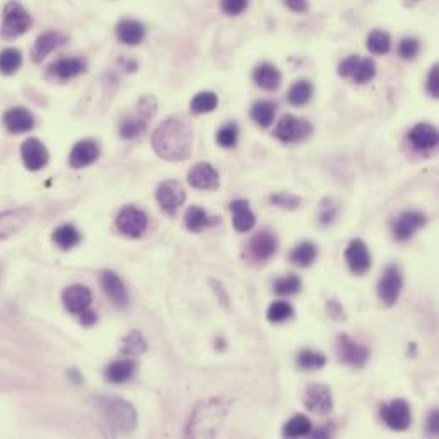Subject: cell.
I'll return each instance as SVG.
<instances>
[{
  "label": "cell",
  "mask_w": 439,
  "mask_h": 439,
  "mask_svg": "<svg viewBox=\"0 0 439 439\" xmlns=\"http://www.w3.org/2000/svg\"><path fill=\"white\" fill-rule=\"evenodd\" d=\"M154 153L166 161H185L194 147V130L183 117H171L156 127L151 135Z\"/></svg>",
  "instance_id": "6da1fadb"
},
{
  "label": "cell",
  "mask_w": 439,
  "mask_h": 439,
  "mask_svg": "<svg viewBox=\"0 0 439 439\" xmlns=\"http://www.w3.org/2000/svg\"><path fill=\"white\" fill-rule=\"evenodd\" d=\"M96 404L103 426L110 436H127L137 428V410L127 400L115 395H103Z\"/></svg>",
  "instance_id": "7a4b0ae2"
},
{
  "label": "cell",
  "mask_w": 439,
  "mask_h": 439,
  "mask_svg": "<svg viewBox=\"0 0 439 439\" xmlns=\"http://www.w3.org/2000/svg\"><path fill=\"white\" fill-rule=\"evenodd\" d=\"M31 28V16L19 2H9L4 7L2 36L7 40L18 38Z\"/></svg>",
  "instance_id": "3957f363"
},
{
  "label": "cell",
  "mask_w": 439,
  "mask_h": 439,
  "mask_svg": "<svg viewBox=\"0 0 439 439\" xmlns=\"http://www.w3.org/2000/svg\"><path fill=\"white\" fill-rule=\"evenodd\" d=\"M311 134H313L311 123L301 120V118L294 117V115H284V117L279 120L276 129H274V137L284 144L301 142L310 137Z\"/></svg>",
  "instance_id": "277c9868"
},
{
  "label": "cell",
  "mask_w": 439,
  "mask_h": 439,
  "mask_svg": "<svg viewBox=\"0 0 439 439\" xmlns=\"http://www.w3.org/2000/svg\"><path fill=\"white\" fill-rule=\"evenodd\" d=\"M156 113V100L153 96L142 98L139 103V115L137 117H130L122 122L120 125V135L123 139H135L142 135L147 129V122L153 118Z\"/></svg>",
  "instance_id": "5b68a950"
},
{
  "label": "cell",
  "mask_w": 439,
  "mask_h": 439,
  "mask_svg": "<svg viewBox=\"0 0 439 439\" xmlns=\"http://www.w3.org/2000/svg\"><path fill=\"white\" fill-rule=\"evenodd\" d=\"M402 287H404V276H402L400 267L388 265L378 282L380 301L385 303L387 306L397 305L402 293Z\"/></svg>",
  "instance_id": "8992f818"
},
{
  "label": "cell",
  "mask_w": 439,
  "mask_h": 439,
  "mask_svg": "<svg viewBox=\"0 0 439 439\" xmlns=\"http://www.w3.org/2000/svg\"><path fill=\"white\" fill-rule=\"evenodd\" d=\"M277 238L269 229H262L248 241V257L257 264H265L277 253Z\"/></svg>",
  "instance_id": "52a82bcc"
},
{
  "label": "cell",
  "mask_w": 439,
  "mask_h": 439,
  "mask_svg": "<svg viewBox=\"0 0 439 439\" xmlns=\"http://www.w3.org/2000/svg\"><path fill=\"white\" fill-rule=\"evenodd\" d=\"M117 228L118 231L123 233L129 238H141L147 229V216L146 212L141 209L132 207H123L120 214L117 216Z\"/></svg>",
  "instance_id": "ba28073f"
},
{
  "label": "cell",
  "mask_w": 439,
  "mask_h": 439,
  "mask_svg": "<svg viewBox=\"0 0 439 439\" xmlns=\"http://www.w3.org/2000/svg\"><path fill=\"white\" fill-rule=\"evenodd\" d=\"M337 356L347 366L363 368L369 359V349L352 340L347 334H342L337 339Z\"/></svg>",
  "instance_id": "9c48e42d"
},
{
  "label": "cell",
  "mask_w": 439,
  "mask_h": 439,
  "mask_svg": "<svg viewBox=\"0 0 439 439\" xmlns=\"http://www.w3.org/2000/svg\"><path fill=\"white\" fill-rule=\"evenodd\" d=\"M185 199H187L185 188L182 183L175 182V180H168V182L159 185L156 190V200L166 214H175L183 205Z\"/></svg>",
  "instance_id": "30bf717a"
},
{
  "label": "cell",
  "mask_w": 439,
  "mask_h": 439,
  "mask_svg": "<svg viewBox=\"0 0 439 439\" xmlns=\"http://www.w3.org/2000/svg\"><path fill=\"white\" fill-rule=\"evenodd\" d=\"M380 416L385 424L393 431L409 429L410 422H412V414H410V407L405 400H392L390 404L383 405Z\"/></svg>",
  "instance_id": "8fae6325"
},
{
  "label": "cell",
  "mask_w": 439,
  "mask_h": 439,
  "mask_svg": "<svg viewBox=\"0 0 439 439\" xmlns=\"http://www.w3.org/2000/svg\"><path fill=\"white\" fill-rule=\"evenodd\" d=\"M305 407L310 412L325 416L330 414L334 409V399H332V392L327 385L322 383H310L305 392Z\"/></svg>",
  "instance_id": "7c38bea8"
},
{
  "label": "cell",
  "mask_w": 439,
  "mask_h": 439,
  "mask_svg": "<svg viewBox=\"0 0 439 439\" xmlns=\"http://www.w3.org/2000/svg\"><path fill=\"white\" fill-rule=\"evenodd\" d=\"M188 183L197 190L216 192L219 188V173L209 163H197L188 171Z\"/></svg>",
  "instance_id": "4fadbf2b"
},
{
  "label": "cell",
  "mask_w": 439,
  "mask_h": 439,
  "mask_svg": "<svg viewBox=\"0 0 439 439\" xmlns=\"http://www.w3.org/2000/svg\"><path fill=\"white\" fill-rule=\"evenodd\" d=\"M428 223V217L422 212L416 211H407L404 214L397 217V221L393 223V238L397 241H409L410 238L416 235L421 228H424Z\"/></svg>",
  "instance_id": "5bb4252c"
},
{
  "label": "cell",
  "mask_w": 439,
  "mask_h": 439,
  "mask_svg": "<svg viewBox=\"0 0 439 439\" xmlns=\"http://www.w3.org/2000/svg\"><path fill=\"white\" fill-rule=\"evenodd\" d=\"M346 262L352 274L364 276L371 269V253H369L368 245L363 240H352L347 245Z\"/></svg>",
  "instance_id": "9a60e30c"
},
{
  "label": "cell",
  "mask_w": 439,
  "mask_h": 439,
  "mask_svg": "<svg viewBox=\"0 0 439 439\" xmlns=\"http://www.w3.org/2000/svg\"><path fill=\"white\" fill-rule=\"evenodd\" d=\"M21 156H23L24 166L30 171L43 170L48 163L47 147L38 139H28V141H24L23 147H21Z\"/></svg>",
  "instance_id": "2e32d148"
},
{
  "label": "cell",
  "mask_w": 439,
  "mask_h": 439,
  "mask_svg": "<svg viewBox=\"0 0 439 439\" xmlns=\"http://www.w3.org/2000/svg\"><path fill=\"white\" fill-rule=\"evenodd\" d=\"M100 282L105 294L112 299L115 306L125 308L129 305V293H127V287L117 274L112 272V270H105V272L101 274Z\"/></svg>",
  "instance_id": "e0dca14e"
},
{
  "label": "cell",
  "mask_w": 439,
  "mask_h": 439,
  "mask_svg": "<svg viewBox=\"0 0 439 439\" xmlns=\"http://www.w3.org/2000/svg\"><path fill=\"white\" fill-rule=\"evenodd\" d=\"M62 301H64V306L67 308L71 313L79 315L91 306L93 294L86 286L76 284V286L67 287V289L62 293Z\"/></svg>",
  "instance_id": "ac0fdd59"
},
{
  "label": "cell",
  "mask_w": 439,
  "mask_h": 439,
  "mask_svg": "<svg viewBox=\"0 0 439 439\" xmlns=\"http://www.w3.org/2000/svg\"><path fill=\"white\" fill-rule=\"evenodd\" d=\"M31 212L28 209H14V211L0 212V240H6L19 233L30 221Z\"/></svg>",
  "instance_id": "d6986e66"
},
{
  "label": "cell",
  "mask_w": 439,
  "mask_h": 439,
  "mask_svg": "<svg viewBox=\"0 0 439 439\" xmlns=\"http://www.w3.org/2000/svg\"><path fill=\"white\" fill-rule=\"evenodd\" d=\"M98 158H100V147H98V144L93 141H81L72 147L69 164H71L74 170H81V168L93 164Z\"/></svg>",
  "instance_id": "ffe728a7"
},
{
  "label": "cell",
  "mask_w": 439,
  "mask_h": 439,
  "mask_svg": "<svg viewBox=\"0 0 439 439\" xmlns=\"http://www.w3.org/2000/svg\"><path fill=\"white\" fill-rule=\"evenodd\" d=\"M4 125L12 134H24L30 132L35 127V118L26 108L16 106V108L7 110L6 115H4Z\"/></svg>",
  "instance_id": "44dd1931"
},
{
  "label": "cell",
  "mask_w": 439,
  "mask_h": 439,
  "mask_svg": "<svg viewBox=\"0 0 439 439\" xmlns=\"http://www.w3.org/2000/svg\"><path fill=\"white\" fill-rule=\"evenodd\" d=\"M438 139V130L431 123H417L409 132V141L417 151H433Z\"/></svg>",
  "instance_id": "7402d4cb"
},
{
  "label": "cell",
  "mask_w": 439,
  "mask_h": 439,
  "mask_svg": "<svg viewBox=\"0 0 439 439\" xmlns=\"http://www.w3.org/2000/svg\"><path fill=\"white\" fill-rule=\"evenodd\" d=\"M229 211L233 212V226L238 233H248L255 228L257 217L250 209L246 200H235L229 204Z\"/></svg>",
  "instance_id": "603a6c76"
},
{
  "label": "cell",
  "mask_w": 439,
  "mask_h": 439,
  "mask_svg": "<svg viewBox=\"0 0 439 439\" xmlns=\"http://www.w3.org/2000/svg\"><path fill=\"white\" fill-rule=\"evenodd\" d=\"M64 41H65L64 36H62L60 33H55V31L43 33V35L35 41V45H33V50H31L33 62L38 64V62L47 59L53 50H57L60 45H64Z\"/></svg>",
  "instance_id": "cb8c5ba5"
},
{
  "label": "cell",
  "mask_w": 439,
  "mask_h": 439,
  "mask_svg": "<svg viewBox=\"0 0 439 439\" xmlns=\"http://www.w3.org/2000/svg\"><path fill=\"white\" fill-rule=\"evenodd\" d=\"M117 36L123 45L137 47V45H141L144 38H146V28H144L139 21L134 19L120 21L117 26Z\"/></svg>",
  "instance_id": "d4e9b609"
},
{
  "label": "cell",
  "mask_w": 439,
  "mask_h": 439,
  "mask_svg": "<svg viewBox=\"0 0 439 439\" xmlns=\"http://www.w3.org/2000/svg\"><path fill=\"white\" fill-rule=\"evenodd\" d=\"M253 81L265 91H276L282 82V74L272 64H262L253 71Z\"/></svg>",
  "instance_id": "484cf974"
},
{
  "label": "cell",
  "mask_w": 439,
  "mask_h": 439,
  "mask_svg": "<svg viewBox=\"0 0 439 439\" xmlns=\"http://www.w3.org/2000/svg\"><path fill=\"white\" fill-rule=\"evenodd\" d=\"M137 364L132 359H120L115 361L105 369V378L113 385H122L127 383L129 380H132Z\"/></svg>",
  "instance_id": "4316f807"
},
{
  "label": "cell",
  "mask_w": 439,
  "mask_h": 439,
  "mask_svg": "<svg viewBox=\"0 0 439 439\" xmlns=\"http://www.w3.org/2000/svg\"><path fill=\"white\" fill-rule=\"evenodd\" d=\"M84 71H86L84 62H82L81 59H72V57H69V59H60L59 62H55V64L52 65L50 72H52V76L57 77V79L69 81V79H74V77L81 76Z\"/></svg>",
  "instance_id": "83f0119b"
},
{
  "label": "cell",
  "mask_w": 439,
  "mask_h": 439,
  "mask_svg": "<svg viewBox=\"0 0 439 439\" xmlns=\"http://www.w3.org/2000/svg\"><path fill=\"white\" fill-rule=\"evenodd\" d=\"M214 221L207 216V212L204 211L202 207L199 205H192V207L187 209L185 212V226H187L188 231L192 233H200L204 231L205 228H209Z\"/></svg>",
  "instance_id": "f1b7e54d"
},
{
  "label": "cell",
  "mask_w": 439,
  "mask_h": 439,
  "mask_svg": "<svg viewBox=\"0 0 439 439\" xmlns=\"http://www.w3.org/2000/svg\"><path fill=\"white\" fill-rule=\"evenodd\" d=\"M317 257H318V248L317 245L311 243V241H303V243H299L296 248L289 253V260L298 267L313 265Z\"/></svg>",
  "instance_id": "f546056e"
},
{
  "label": "cell",
  "mask_w": 439,
  "mask_h": 439,
  "mask_svg": "<svg viewBox=\"0 0 439 439\" xmlns=\"http://www.w3.org/2000/svg\"><path fill=\"white\" fill-rule=\"evenodd\" d=\"M52 240H53V243H55L57 246H60L62 250H72L74 246H77L81 243V233L77 231L74 226L64 224L53 231Z\"/></svg>",
  "instance_id": "4dcf8cb0"
},
{
  "label": "cell",
  "mask_w": 439,
  "mask_h": 439,
  "mask_svg": "<svg viewBox=\"0 0 439 439\" xmlns=\"http://www.w3.org/2000/svg\"><path fill=\"white\" fill-rule=\"evenodd\" d=\"M276 113H277V105L272 101H258L253 105L252 108V120L257 123V125L270 127L276 120Z\"/></svg>",
  "instance_id": "1f68e13d"
},
{
  "label": "cell",
  "mask_w": 439,
  "mask_h": 439,
  "mask_svg": "<svg viewBox=\"0 0 439 439\" xmlns=\"http://www.w3.org/2000/svg\"><path fill=\"white\" fill-rule=\"evenodd\" d=\"M311 431H313L311 421L308 419L305 414H298V416L291 417V419L286 422L284 429H282V434H284L286 438H303L310 436Z\"/></svg>",
  "instance_id": "d6a6232c"
},
{
  "label": "cell",
  "mask_w": 439,
  "mask_h": 439,
  "mask_svg": "<svg viewBox=\"0 0 439 439\" xmlns=\"http://www.w3.org/2000/svg\"><path fill=\"white\" fill-rule=\"evenodd\" d=\"M313 96V84L308 79L296 81L287 91V101L293 106H305Z\"/></svg>",
  "instance_id": "836d02e7"
},
{
  "label": "cell",
  "mask_w": 439,
  "mask_h": 439,
  "mask_svg": "<svg viewBox=\"0 0 439 439\" xmlns=\"http://www.w3.org/2000/svg\"><path fill=\"white\" fill-rule=\"evenodd\" d=\"M296 364L303 371H317V369L325 368L327 358L323 352L313 351V349H305V351H301L298 354Z\"/></svg>",
  "instance_id": "e575fe53"
},
{
  "label": "cell",
  "mask_w": 439,
  "mask_h": 439,
  "mask_svg": "<svg viewBox=\"0 0 439 439\" xmlns=\"http://www.w3.org/2000/svg\"><path fill=\"white\" fill-rule=\"evenodd\" d=\"M23 65V55L16 48H6L4 52H0V72L4 76H12L19 71V67Z\"/></svg>",
  "instance_id": "d590c367"
},
{
  "label": "cell",
  "mask_w": 439,
  "mask_h": 439,
  "mask_svg": "<svg viewBox=\"0 0 439 439\" xmlns=\"http://www.w3.org/2000/svg\"><path fill=\"white\" fill-rule=\"evenodd\" d=\"M375 76H376L375 62H373L371 59H361V57H358L354 71H352L349 79L358 82V84H366V82L373 81V77Z\"/></svg>",
  "instance_id": "8d00e7d4"
},
{
  "label": "cell",
  "mask_w": 439,
  "mask_h": 439,
  "mask_svg": "<svg viewBox=\"0 0 439 439\" xmlns=\"http://www.w3.org/2000/svg\"><path fill=\"white\" fill-rule=\"evenodd\" d=\"M219 105V100L214 93L211 91H204L195 94V98L190 103V108L192 112L197 115H205V113H212Z\"/></svg>",
  "instance_id": "74e56055"
},
{
  "label": "cell",
  "mask_w": 439,
  "mask_h": 439,
  "mask_svg": "<svg viewBox=\"0 0 439 439\" xmlns=\"http://www.w3.org/2000/svg\"><path fill=\"white\" fill-rule=\"evenodd\" d=\"M366 47L368 50L375 53V55H385V53H388L390 48H392V38H390L387 31L376 30L368 36Z\"/></svg>",
  "instance_id": "f35d334b"
},
{
  "label": "cell",
  "mask_w": 439,
  "mask_h": 439,
  "mask_svg": "<svg viewBox=\"0 0 439 439\" xmlns=\"http://www.w3.org/2000/svg\"><path fill=\"white\" fill-rule=\"evenodd\" d=\"M301 279L294 274H289V276L279 277L276 282H274V293L279 294V296H294L301 291Z\"/></svg>",
  "instance_id": "ab89813d"
},
{
  "label": "cell",
  "mask_w": 439,
  "mask_h": 439,
  "mask_svg": "<svg viewBox=\"0 0 439 439\" xmlns=\"http://www.w3.org/2000/svg\"><path fill=\"white\" fill-rule=\"evenodd\" d=\"M294 310L287 301H274L267 310V320L270 323H282L293 318Z\"/></svg>",
  "instance_id": "60d3db41"
},
{
  "label": "cell",
  "mask_w": 439,
  "mask_h": 439,
  "mask_svg": "<svg viewBox=\"0 0 439 439\" xmlns=\"http://www.w3.org/2000/svg\"><path fill=\"white\" fill-rule=\"evenodd\" d=\"M123 354L127 356H141L147 351V342L142 337L141 332H130L123 340Z\"/></svg>",
  "instance_id": "b9f144b4"
},
{
  "label": "cell",
  "mask_w": 439,
  "mask_h": 439,
  "mask_svg": "<svg viewBox=\"0 0 439 439\" xmlns=\"http://www.w3.org/2000/svg\"><path fill=\"white\" fill-rule=\"evenodd\" d=\"M238 135H240V132H238L236 123H228V125H224L223 129L217 132L216 141L221 147H224V149H231V147H235L238 144Z\"/></svg>",
  "instance_id": "7bdbcfd3"
},
{
  "label": "cell",
  "mask_w": 439,
  "mask_h": 439,
  "mask_svg": "<svg viewBox=\"0 0 439 439\" xmlns=\"http://www.w3.org/2000/svg\"><path fill=\"white\" fill-rule=\"evenodd\" d=\"M270 204L293 211V209H298L301 205V199L293 194H287V192H279V194H274L270 197Z\"/></svg>",
  "instance_id": "ee69618b"
},
{
  "label": "cell",
  "mask_w": 439,
  "mask_h": 439,
  "mask_svg": "<svg viewBox=\"0 0 439 439\" xmlns=\"http://www.w3.org/2000/svg\"><path fill=\"white\" fill-rule=\"evenodd\" d=\"M419 52H421V43L416 38H405L400 41L399 53L402 59L412 60V59H416Z\"/></svg>",
  "instance_id": "f6af8a7d"
},
{
  "label": "cell",
  "mask_w": 439,
  "mask_h": 439,
  "mask_svg": "<svg viewBox=\"0 0 439 439\" xmlns=\"http://www.w3.org/2000/svg\"><path fill=\"white\" fill-rule=\"evenodd\" d=\"M246 7H248V0H221V9L228 16L243 14Z\"/></svg>",
  "instance_id": "bcb514c9"
},
{
  "label": "cell",
  "mask_w": 439,
  "mask_h": 439,
  "mask_svg": "<svg viewBox=\"0 0 439 439\" xmlns=\"http://www.w3.org/2000/svg\"><path fill=\"white\" fill-rule=\"evenodd\" d=\"M428 91L433 98L439 96V67L433 65L428 76Z\"/></svg>",
  "instance_id": "7dc6e473"
},
{
  "label": "cell",
  "mask_w": 439,
  "mask_h": 439,
  "mask_svg": "<svg viewBox=\"0 0 439 439\" xmlns=\"http://www.w3.org/2000/svg\"><path fill=\"white\" fill-rule=\"evenodd\" d=\"M356 62H358V57H356V55L347 57V59H344L342 62H340V64H339V76L349 79V77H351L352 71H354Z\"/></svg>",
  "instance_id": "c3c4849f"
},
{
  "label": "cell",
  "mask_w": 439,
  "mask_h": 439,
  "mask_svg": "<svg viewBox=\"0 0 439 439\" xmlns=\"http://www.w3.org/2000/svg\"><path fill=\"white\" fill-rule=\"evenodd\" d=\"M327 311H328V317L334 318V320H346V313H344V308L340 306L339 301H335V299H332V301H328L327 305Z\"/></svg>",
  "instance_id": "681fc988"
},
{
  "label": "cell",
  "mask_w": 439,
  "mask_h": 439,
  "mask_svg": "<svg viewBox=\"0 0 439 439\" xmlns=\"http://www.w3.org/2000/svg\"><path fill=\"white\" fill-rule=\"evenodd\" d=\"M335 216H337V209L334 205H323L322 212H320V224L327 226L334 223Z\"/></svg>",
  "instance_id": "f907efd6"
},
{
  "label": "cell",
  "mask_w": 439,
  "mask_h": 439,
  "mask_svg": "<svg viewBox=\"0 0 439 439\" xmlns=\"http://www.w3.org/2000/svg\"><path fill=\"white\" fill-rule=\"evenodd\" d=\"M284 4L287 9L298 12V14H303V12L308 11V0H284Z\"/></svg>",
  "instance_id": "816d5d0a"
},
{
  "label": "cell",
  "mask_w": 439,
  "mask_h": 439,
  "mask_svg": "<svg viewBox=\"0 0 439 439\" xmlns=\"http://www.w3.org/2000/svg\"><path fill=\"white\" fill-rule=\"evenodd\" d=\"M428 431L431 434H434V436H436V434L439 433V412L438 410H433V412H431V416L428 419Z\"/></svg>",
  "instance_id": "f5cc1de1"
},
{
  "label": "cell",
  "mask_w": 439,
  "mask_h": 439,
  "mask_svg": "<svg viewBox=\"0 0 439 439\" xmlns=\"http://www.w3.org/2000/svg\"><path fill=\"white\" fill-rule=\"evenodd\" d=\"M79 320L84 327H91V325H94V323H96L98 317H96V313H94V311L84 310L82 313H79Z\"/></svg>",
  "instance_id": "db71d44e"
},
{
  "label": "cell",
  "mask_w": 439,
  "mask_h": 439,
  "mask_svg": "<svg viewBox=\"0 0 439 439\" xmlns=\"http://www.w3.org/2000/svg\"><path fill=\"white\" fill-rule=\"evenodd\" d=\"M332 433H334V431H332V429L322 428V429L311 431L310 436H313V438H330V436H332Z\"/></svg>",
  "instance_id": "11a10c76"
}]
</instances>
